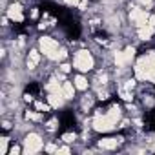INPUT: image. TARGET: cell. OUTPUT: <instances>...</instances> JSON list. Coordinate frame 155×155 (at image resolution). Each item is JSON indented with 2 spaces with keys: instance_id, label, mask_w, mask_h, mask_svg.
Returning a JSON list of instances; mask_svg holds the SVG:
<instances>
[{
  "instance_id": "e0dca14e",
  "label": "cell",
  "mask_w": 155,
  "mask_h": 155,
  "mask_svg": "<svg viewBox=\"0 0 155 155\" xmlns=\"http://www.w3.org/2000/svg\"><path fill=\"white\" fill-rule=\"evenodd\" d=\"M62 139H64L66 142H73V140H75V133H66Z\"/></svg>"
},
{
  "instance_id": "7c38bea8",
  "label": "cell",
  "mask_w": 155,
  "mask_h": 155,
  "mask_svg": "<svg viewBox=\"0 0 155 155\" xmlns=\"http://www.w3.org/2000/svg\"><path fill=\"white\" fill-rule=\"evenodd\" d=\"M73 91H75V86L71 82H64L62 84V95L66 99H73Z\"/></svg>"
},
{
  "instance_id": "ba28073f",
  "label": "cell",
  "mask_w": 155,
  "mask_h": 155,
  "mask_svg": "<svg viewBox=\"0 0 155 155\" xmlns=\"http://www.w3.org/2000/svg\"><path fill=\"white\" fill-rule=\"evenodd\" d=\"M64 95L62 93H49V97H48V102H49V106L51 108H60L62 106V102H64Z\"/></svg>"
},
{
  "instance_id": "cb8c5ba5",
  "label": "cell",
  "mask_w": 155,
  "mask_h": 155,
  "mask_svg": "<svg viewBox=\"0 0 155 155\" xmlns=\"http://www.w3.org/2000/svg\"><path fill=\"white\" fill-rule=\"evenodd\" d=\"M60 68H62V71H64V73H68V71H69V66H68V64H62Z\"/></svg>"
},
{
  "instance_id": "4fadbf2b",
  "label": "cell",
  "mask_w": 155,
  "mask_h": 155,
  "mask_svg": "<svg viewBox=\"0 0 155 155\" xmlns=\"http://www.w3.org/2000/svg\"><path fill=\"white\" fill-rule=\"evenodd\" d=\"M75 88H77V90H86V88H88V81L84 79V77L79 75V77L75 79Z\"/></svg>"
},
{
  "instance_id": "8992f818",
  "label": "cell",
  "mask_w": 155,
  "mask_h": 155,
  "mask_svg": "<svg viewBox=\"0 0 155 155\" xmlns=\"http://www.w3.org/2000/svg\"><path fill=\"white\" fill-rule=\"evenodd\" d=\"M130 18H131L139 28H142V26H146V22H150V15H148L144 9H133L131 15H130Z\"/></svg>"
},
{
  "instance_id": "5b68a950",
  "label": "cell",
  "mask_w": 155,
  "mask_h": 155,
  "mask_svg": "<svg viewBox=\"0 0 155 155\" xmlns=\"http://www.w3.org/2000/svg\"><path fill=\"white\" fill-rule=\"evenodd\" d=\"M42 150V139L37 133H29L24 140V153H37Z\"/></svg>"
},
{
  "instance_id": "ac0fdd59",
  "label": "cell",
  "mask_w": 155,
  "mask_h": 155,
  "mask_svg": "<svg viewBox=\"0 0 155 155\" xmlns=\"http://www.w3.org/2000/svg\"><path fill=\"white\" fill-rule=\"evenodd\" d=\"M120 95H122V99H124V101H131V95H130V93H126V91H122Z\"/></svg>"
},
{
  "instance_id": "3957f363",
  "label": "cell",
  "mask_w": 155,
  "mask_h": 155,
  "mask_svg": "<svg viewBox=\"0 0 155 155\" xmlns=\"http://www.w3.org/2000/svg\"><path fill=\"white\" fill-rule=\"evenodd\" d=\"M73 64H75V68L79 69V71H90L93 68V57L90 55V51L82 49V51H79V53L75 55Z\"/></svg>"
},
{
  "instance_id": "30bf717a",
  "label": "cell",
  "mask_w": 155,
  "mask_h": 155,
  "mask_svg": "<svg viewBox=\"0 0 155 155\" xmlns=\"http://www.w3.org/2000/svg\"><path fill=\"white\" fill-rule=\"evenodd\" d=\"M151 35H153V28H151V26L146 24V26L139 28V37H140V40H150Z\"/></svg>"
},
{
  "instance_id": "2e32d148",
  "label": "cell",
  "mask_w": 155,
  "mask_h": 155,
  "mask_svg": "<svg viewBox=\"0 0 155 155\" xmlns=\"http://www.w3.org/2000/svg\"><path fill=\"white\" fill-rule=\"evenodd\" d=\"M0 144H2V146H0V153H8V139L4 137Z\"/></svg>"
},
{
  "instance_id": "277c9868",
  "label": "cell",
  "mask_w": 155,
  "mask_h": 155,
  "mask_svg": "<svg viewBox=\"0 0 155 155\" xmlns=\"http://www.w3.org/2000/svg\"><path fill=\"white\" fill-rule=\"evenodd\" d=\"M40 49H42V53H44L46 57L58 60V42H55L53 38L42 37V38H40Z\"/></svg>"
},
{
  "instance_id": "8fae6325",
  "label": "cell",
  "mask_w": 155,
  "mask_h": 155,
  "mask_svg": "<svg viewBox=\"0 0 155 155\" xmlns=\"http://www.w3.org/2000/svg\"><path fill=\"white\" fill-rule=\"evenodd\" d=\"M38 60H40V55H38V51H29V58H28V68L29 69H33L37 64H38Z\"/></svg>"
},
{
  "instance_id": "d4e9b609",
  "label": "cell",
  "mask_w": 155,
  "mask_h": 155,
  "mask_svg": "<svg viewBox=\"0 0 155 155\" xmlns=\"http://www.w3.org/2000/svg\"><path fill=\"white\" fill-rule=\"evenodd\" d=\"M18 151H20V150H18V148H17V146H15V148H11V150H9V153H11V155H15V153H18Z\"/></svg>"
},
{
  "instance_id": "52a82bcc",
  "label": "cell",
  "mask_w": 155,
  "mask_h": 155,
  "mask_svg": "<svg viewBox=\"0 0 155 155\" xmlns=\"http://www.w3.org/2000/svg\"><path fill=\"white\" fill-rule=\"evenodd\" d=\"M8 17H9L11 20H15V22H22V20H24V15H22V6L13 4V6L8 9Z\"/></svg>"
},
{
  "instance_id": "9c48e42d",
  "label": "cell",
  "mask_w": 155,
  "mask_h": 155,
  "mask_svg": "<svg viewBox=\"0 0 155 155\" xmlns=\"http://www.w3.org/2000/svg\"><path fill=\"white\" fill-rule=\"evenodd\" d=\"M99 146L102 150H115L119 146V139H102L99 140Z\"/></svg>"
},
{
  "instance_id": "603a6c76",
  "label": "cell",
  "mask_w": 155,
  "mask_h": 155,
  "mask_svg": "<svg viewBox=\"0 0 155 155\" xmlns=\"http://www.w3.org/2000/svg\"><path fill=\"white\" fill-rule=\"evenodd\" d=\"M133 86H135V81H128V82H126V88H128V90L133 88Z\"/></svg>"
},
{
  "instance_id": "9a60e30c",
  "label": "cell",
  "mask_w": 155,
  "mask_h": 155,
  "mask_svg": "<svg viewBox=\"0 0 155 155\" xmlns=\"http://www.w3.org/2000/svg\"><path fill=\"white\" fill-rule=\"evenodd\" d=\"M26 117L28 119H31V120H40L42 117H40V113H33V111H28L26 113Z\"/></svg>"
},
{
  "instance_id": "5bb4252c",
  "label": "cell",
  "mask_w": 155,
  "mask_h": 155,
  "mask_svg": "<svg viewBox=\"0 0 155 155\" xmlns=\"http://www.w3.org/2000/svg\"><path fill=\"white\" fill-rule=\"evenodd\" d=\"M122 53H124V58H126V62H130V60L133 58V53H135V49H133V48H126Z\"/></svg>"
},
{
  "instance_id": "7402d4cb",
  "label": "cell",
  "mask_w": 155,
  "mask_h": 155,
  "mask_svg": "<svg viewBox=\"0 0 155 155\" xmlns=\"http://www.w3.org/2000/svg\"><path fill=\"white\" fill-rule=\"evenodd\" d=\"M66 2H68L69 6H77V4H79V2H81V0H66Z\"/></svg>"
},
{
  "instance_id": "484cf974",
  "label": "cell",
  "mask_w": 155,
  "mask_h": 155,
  "mask_svg": "<svg viewBox=\"0 0 155 155\" xmlns=\"http://www.w3.org/2000/svg\"><path fill=\"white\" fill-rule=\"evenodd\" d=\"M68 151H69V148H60L58 150V153H68Z\"/></svg>"
},
{
  "instance_id": "d6986e66",
  "label": "cell",
  "mask_w": 155,
  "mask_h": 155,
  "mask_svg": "<svg viewBox=\"0 0 155 155\" xmlns=\"http://www.w3.org/2000/svg\"><path fill=\"white\" fill-rule=\"evenodd\" d=\"M55 124H57V120H51V122H48V130H55Z\"/></svg>"
},
{
  "instance_id": "6da1fadb",
  "label": "cell",
  "mask_w": 155,
  "mask_h": 155,
  "mask_svg": "<svg viewBox=\"0 0 155 155\" xmlns=\"http://www.w3.org/2000/svg\"><path fill=\"white\" fill-rule=\"evenodd\" d=\"M135 73L142 81L155 82V51H150L148 55L139 58V62L135 66Z\"/></svg>"
},
{
  "instance_id": "7a4b0ae2",
  "label": "cell",
  "mask_w": 155,
  "mask_h": 155,
  "mask_svg": "<svg viewBox=\"0 0 155 155\" xmlns=\"http://www.w3.org/2000/svg\"><path fill=\"white\" fill-rule=\"evenodd\" d=\"M115 124H117V120L110 113H104V115L97 113L95 115V120H93V128L97 131H110V130L115 128Z\"/></svg>"
},
{
  "instance_id": "44dd1931",
  "label": "cell",
  "mask_w": 155,
  "mask_h": 155,
  "mask_svg": "<svg viewBox=\"0 0 155 155\" xmlns=\"http://www.w3.org/2000/svg\"><path fill=\"white\" fill-rule=\"evenodd\" d=\"M150 26L155 29V15H151V17H150Z\"/></svg>"
},
{
  "instance_id": "ffe728a7",
  "label": "cell",
  "mask_w": 155,
  "mask_h": 155,
  "mask_svg": "<svg viewBox=\"0 0 155 155\" xmlns=\"http://www.w3.org/2000/svg\"><path fill=\"white\" fill-rule=\"evenodd\" d=\"M140 4L146 6V8H150V6H151V0H140Z\"/></svg>"
}]
</instances>
